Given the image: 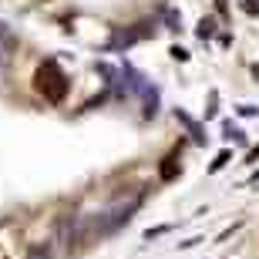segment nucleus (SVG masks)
<instances>
[{
	"mask_svg": "<svg viewBox=\"0 0 259 259\" xmlns=\"http://www.w3.org/2000/svg\"><path fill=\"white\" fill-rule=\"evenodd\" d=\"M34 88H37L40 95L48 98L51 105H61L67 98V74L58 67V61H44V64L34 71Z\"/></svg>",
	"mask_w": 259,
	"mask_h": 259,
	"instance_id": "f257e3e1",
	"label": "nucleus"
},
{
	"mask_svg": "<svg viewBox=\"0 0 259 259\" xmlns=\"http://www.w3.org/2000/svg\"><path fill=\"white\" fill-rule=\"evenodd\" d=\"M158 175H162V182H172L175 175H179V152L165 155V158H162V168H158Z\"/></svg>",
	"mask_w": 259,
	"mask_h": 259,
	"instance_id": "f03ea898",
	"label": "nucleus"
}]
</instances>
